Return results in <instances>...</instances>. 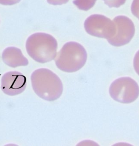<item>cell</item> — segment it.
<instances>
[{
    "label": "cell",
    "mask_w": 139,
    "mask_h": 146,
    "mask_svg": "<svg viewBox=\"0 0 139 146\" xmlns=\"http://www.w3.org/2000/svg\"><path fill=\"white\" fill-rule=\"evenodd\" d=\"M127 0H103L104 3L110 8H118L123 5Z\"/></svg>",
    "instance_id": "obj_10"
},
{
    "label": "cell",
    "mask_w": 139,
    "mask_h": 146,
    "mask_svg": "<svg viewBox=\"0 0 139 146\" xmlns=\"http://www.w3.org/2000/svg\"><path fill=\"white\" fill-rule=\"evenodd\" d=\"M2 59L11 68L26 66L29 64L28 59L24 56L21 50L16 47L6 48L2 53Z\"/></svg>",
    "instance_id": "obj_8"
},
{
    "label": "cell",
    "mask_w": 139,
    "mask_h": 146,
    "mask_svg": "<svg viewBox=\"0 0 139 146\" xmlns=\"http://www.w3.org/2000/svg\"></svg>",
    "instance_id": "obj_15"
},
{
    "label": "cell",
    "mask_w": 139,
    "mask_h": 146,
    "mask_svg": "<svg viewBox=\"0 0 139 146\" xmlns=\"http://www.w3.org/2000/svg\"><path fill=\"white\" fill-rule=\"evenodd\" d=\"M133 65L135 72L139 76V50L136 53L134 56Z\"/></svg>",
    "instance_id": "obj_12"
},
{
    "label": "cell",
    "mask_w": 139,
    "mask_h": 146,
    "mask_svg": "<svg viewBox=\"0 0 139 146\" xmlns=\"http://www.w3.org/2000/svg\"><path fill=\"white\" fill-rule=\"evenodd\" d=\"M26 49L34 60L45 64L55 59L58 53V42L51 34L38 32L28 37Z\"/></svg>",
    "instance_id": "obj_2"
},
{
    "label": "cell",
    "mask_w": 139,
    "mask_h": 146,
    "mask_svg": "<svg viewBox=\"0 0 139 146\" xmlns=\"http://www.w3.org/2000/svg\"><path fill=\"white\" fill-rule=\"evenodd\" d=\"M84 27L88 34L100 38L109 39L116 34V26L114 21L101 14H93L87 17Z\"/></svg>",
    "instance_id": "obj_5"
},
{
    "label": "cell",
    "mask_w": 139,
    "mask_h": 146,
    "mask_svg": "<svg viewBox=\"0 0 139 146\" xmlns=\"http://www.w3.org/2000/svg\"><path fill=\"white\" fill-rule=\"evenodd\" d=\"M21 0H0V5L3 6H13L20 3Z\"/></svg>",
    "instance_id": "obj_14"
},
{
    "label": "cell",
    "mask_w": 139,
    "mask_h": 146,
    "mask_svg": "<svg viewBox=\"0 0 139 146\" xmlns=\"http://www.w3.org/2000/svg\"><path fill=\"white\" fill-rule=\"evenodd\" d=\"M97 0H73V3L79 10L88 11L94 6Z\"/></svg>",
    "instance_id": "obj_9"
},
{
    "label": "cell",
    "mask_w": 139,
    "mask_h": 146,
    "mask_svg": "<svg viewBox=\"0 0 139 146\" xmlns=\"http://www.w3.org/2000/svg\"><path fill=\"white\" fill-rule=\"evenodd\" d=\"M116 26V34L109 39L108 42L114 46L120 47L127 45L132 40L135 32L132 20L124 15H119L113 20Z\"/></svg>",
    "instance_id": "obj_6"
},
{
    "label": "cell",
    "mask_w": 139,
    "mask_h": 146,
    "mask_svg": "<svg viewBox=\"0 0 139 146\" xmlns=\"http://www.w3.org/2000/svg\"><path fill=\"white\" fill-rule=\"evenodd\" d=\"M87 52L80 44L70 41L63 45L55 58L56 66L60 70L67 73L75 72L85 65Z\"/></svg>",
    "instance_id": "obj_3"
},
{
    "label": "cell",
    "mask_w": 139,
    "mask_h": 146,
    "mask_svg": "<svg viewBox=\"0 0 139 146\" xmlns=\"http://www.w3.org/2000/svg\"><path fill=\"white\" fill-rule=\"evenodd\" d=\"M131 11L134 16L139 17V0H133L132 6Z\"/></svg>",
    "instance_id": "obj_11"
},
{
    "label": "cell",
    "mask_w": 139,
    "mask_h": 146,
    "mask_svg": "<svg viewBox=\"0 0 139 146\" xmlns=\"http://www.w3.org/2000/svg\"><path fill=\"white\" fill-rule=\"evenodd\" d=\"M109 94L115 101L124 104L131 103L139 96V85L130 77L119 78L110 85Z\"/></svg>",
    "instance_id": "obj_4"
},
{
    "label": "cell",
    "mask_w": 139,
    "mask_h": 146,
    "mask_svg": "<svg viewBox=\"0 0 139 146\" xmlns=\"http://www.w3.org/2000/svg\"><path fill=\"white\" fill-rule=\"evenodd\" d=\"M32 86L35 94L47 101H55L63 92L61 78L49 68H40L35 70L31 76Z\"/></svg>",
    "instance_id": "obj_1"
},
{
    "label": "cell",
    "mask_w": 139,
    "mask_h": 146,
    "mask_svg": "<svg viewBox=\"0 0 139 146\" xmlns=\"http://www.w3.org/2000/svg\"><path fill=\"white\" fill-rule=\"evenodd\" d=\"M47 3L53 6H61L67 3L69 0H46Z\"/></svg>",
    "instance_id": "obj_13"
},
{
    "label": "cell",
    "mask_w": 139,
    "mask_h": 146,
    "mask_svg": "<svg viewBox=\"0 0 139 146\" xmlns=\"http://www.w3.org/2000/svg\"><path fill=\"white\" fill-rule=\"evenodd\" d=\"M26 77L21 72L9 71L5 73L1 81V89L6 95L10 96L20 95L26 90Z\"/></svg>",
    "instance_id": "obj_7"
}]
</instances>
